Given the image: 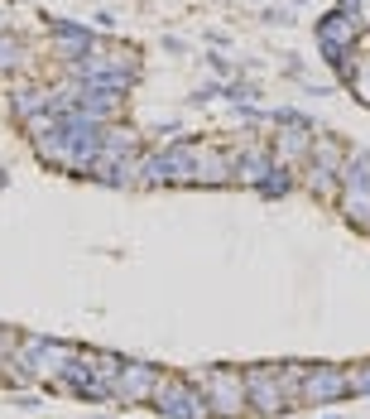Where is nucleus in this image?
Returning a JSON list of instances; mask_svg holds the SVG:
<instances>
[{"label":"nucleus","mask_w":370,"mask_h":419,"mask_svg":"<svg viewBox=\"0 0 370 419\" xmlns=\"http://www.w3.org/2000/svg\"><path fill=\"white\" fill-rule=\"evenodd\" d=\"M34 111H49V92L29 83V87L15 92V116H20V121H34Z\"/></svg>","instance_id":"7ed1b4c3"},{"label":"nucleus","mask_w":370,"mask_h":419,"mask_svg":"<svg viewBox=\"0 0 370 419\" xmlns=\"http://www.w3.org/2000/svg\"><path fill=\"white\" fill-rule=\"evenodd\" d=\"M53 29V39H58V54L68 58V63H82V58L97 49V34L92 29H82V25H68V20H49Z\"/></svg>","instance_id":"f257e3e1"},{"label":"nucleus","mask_w":370,"mask_h":419,"mask_svg":"<svg viewBox=\"0 0 370 419\" xmlns=\"http://www.w3.org/2000/svg\"><path fill=\"white\" fill-rule=\"evenodd\" d=\"M342 391H346V381L337 376V371H317V381L308 386V395H313V400H332V395H342Z\"/></svg>","instance_id":"39448f33"},{"label":"nucleus","mask_w":370,"mask_h":419,"mask_svg":"<svg viewBox=\"0 0 370 419\" xmlns=\"http://www.w3.org/2000/svg\"><path fill=\"white\" fill-rule=\"evenodd\" d=\"M260 193H289V174H279V169H269V174H264L260 178Z\"/></svg>","instance_id":"0eeeda50"},{"label":"nucleus","mask_w":370,"mask_h":419,"mask_svg":"<svg viewBox=\"0 0 370 419\" xmlns=\"http://www.w3.org/2000/svg\"><path fill=\"white\" fill-rule=\"evenodd\" d=\"M351 92L370 107V63H356V73H351Z\"/></svg>","instance_id":"423d86ee"},{"label":"nucleus","mask_w":370,"mask_h":419,"mask_svg":"<svg viewBox=\"0 0 370 419\" xmlns=\"http://www.w3.org/2000/svg\"><path fill=\"white\" fill-rule=\"evenodd\" d=\"M0 34H5V29H0Z\"/></svg>","instance_id":"6e6552de"},{"label":"nucleus","mask_w":370,"mask_h":419,"mask_svg":"<svg viewBox=\"0 0 370 419\" xmlns=\"http://www.w3.org/2000/svg\"><path fill=\"white\" fill-rule=\"evenodd\" d=\"M159 410H168V415H183V419H207V410L197 405V395L187 391L183 381H168V391L159 395Z\"/></svg>","instance_id":"f03ea898"},{"label":"nucleus","mask_w":370,"mask_h":419,"mask_svg":"<svg viewBox=\"0 0 370 419\" xmlns=\"http://www.w3.org/2000/svg\"><path fill=\"white\" fill-rule=\"evenodd\" d=\"M15 68H25V44L15 34H0V73H15Z\"/></svg>","instance_id":"20e7f679"}]
</instances>
